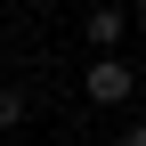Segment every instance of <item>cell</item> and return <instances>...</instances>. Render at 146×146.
Segmentation results:
<instances>
[{
  "mask_svg": "<svg viewBox=\"0 0 146 146\" xmlns=\"http://www.w3.org/2000/svg\"><path fill=\"white\" fill-rule=\"evenodd\" d=\"M138 89H146V81H138V65L122 57V49H98V57L81 65V98H89V106H130Z\"/></svg>",
  "mask_w": 146,
  "mask_h": 146,
  "instance_id": "6da1fadb",
  "label": "cell"
},
{
  "mask_svg": "<svg viewBox=\"0 0 146 146\" xmlns=\"http://www.w3.org/2000/svg\"><path fill=\"white\" fill-rule=\"evenodd\" d=\"M81 41H89V49H122V41H130V8H114V0L89 8V16H81Z\"/></svg>",
  "mask_w": 146,
  "mask_h": 146,
  "instance_id": "7a4b0ae2",
  "label": "cell"
},
{
  "mask_svg": "<svg viewBox=\"0 0 146 146\" xmlns=\"http://www.w3.org/2000/svg\"><path fill=\"white\" fill-rule=\"evenodd\" d=\"M33 114V98H25V89H16V81H0V130H16V122H25Z\"/></svg>",
  "mask_w": 146,
  "mask_h": 146,
  "instance_id": "3957f363",
  "label": "cell"
},
{
  "mask_svg": "<svg viewBox=\"0 0 146 146\" xmlns=\"http://www.w3.org/2000/svg\"><path fill=\"white\" fill-rule=\"evenodd\" d=\"M114 146H146V122H130V130H122V138H114Z\"/></svg>",
  "mask_w": 146,
  "mask_h": 146,
  "instance_id": "277c9868",
  "label": "cell"
},
{
  "mask_svg": "<svg viewBox=\"0 0 146 146\" xmlns=\"http://www.w3.org/2000/svg\"><path fill=\"white\" fill-rule=\"evenodd\" d=\"M130 16H146V0H130Z\"/></svg>",
  "mask_w": 146,
  "mask_h": 146,
  "instance_id": "5b68a950",
  "label": "cell"
}]
</instances>
